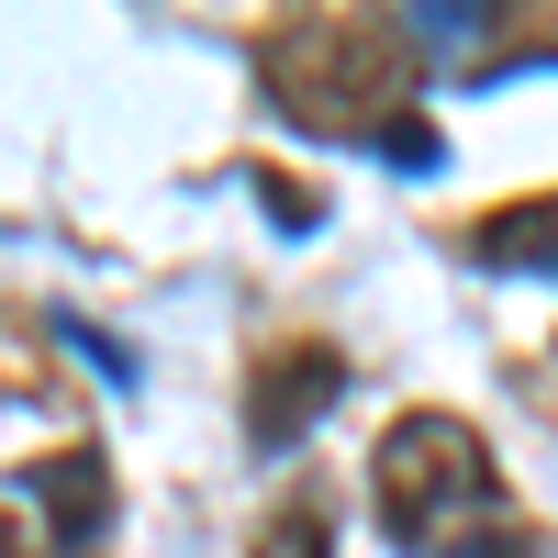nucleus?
<instances>
[{"label": "nucleus", "mask_w": 558, "mask_h": 558, "mask_svg": "<svg viewBox=\"0 0 558 558\" xmlns=\"http://www.w3.org/2000/svg\"><path fill=\"white\" fill-rule=\"evenodd\" d=\"M368 502H380V536L402 558H458L502 525V470H492V436L470 413H402L368 458Z\"/></svg>", "instance_id": "f257e3e1"}, {"label": "nucleus", "mask_w": 558, "mask_h": 558, "mask_svg": "<svg viewBox=\"0 0 558 558\" xmlns=\"http://www.w3.org/2000/svg\"><path fill=\"white\" fill-rule=\"evenodd\" d=\"M336 391H347L336 347H279V357L257 368V391H246V447H257V458H291L324 413H336Z\"/></svg>", "instance_id": "f03ea898"}, {"label": "nucleus", "mask_w": 558, "mask_h": 558, "mask_svg": "<svg viewBox=\"0 0 558 558\" xmlns=\"http://www.w3.org/2000/svg\"><path fill=\"white\" fill-rule=\"evenodd\" d=\"M23 502L45 514V547H101V514H112V470L89 447H57V458H34L23 470Z\"/></svg>", "instance_id": "7ed1b4c3"}, {"label": "nucleus", "mask_w": 558, "mask_h": 558, "mask_svg": "<svg viewBox=\"0 0 558 558\" xmlns=\"http://www.w3.org/2000/svg\"><path fill=\"white\" fill-rule=\"evenodd\" d=\"M481 268H502V279H558V202H525V213H492L481 223Z\"/></svg>", "instance_id": "20e7f679"}, {"label": "nucleus", "mask_w": 558, "mask_h": 558, "mask_svg": "<svg viewBox=\"0 0 558 558\" xmlns=\"http://www.w3.org/2000/svg\"><path fill=\"white\" fill-rule=\"evenodd\" d=\"M268 558H324V514L313 502H291V514L268 525Z\"/></svg>", "instance_id": "39448f33"}, {"label": "nucleus", "mask_w": 558, "mask_h": 558, "mask_svg": "<svg viewBox=\"0 0 558 558\" xmlns=\"http://www.w3.org/2000/svg\"><path fill=\"white\" fill-rule=\"evenodd\" d=\"M0 558H23V525H12V514H0Z\"/></svg>", "instance_id": "423d86ee"}]
</instances>
